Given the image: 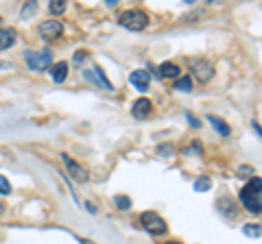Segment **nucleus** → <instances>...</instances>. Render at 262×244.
I'll return each instance as SVG.
<instances>
[{
    "instance_id": "nucleus-26",
    "label": "nucleus",
    "mask_w": 262,
    "mask_h": 244,
    "mask_svg": "<svg viewBox=\"0 0 262 244\" xmlns=\"http://www.w3.org/2000/svg\"><path fill=\"white\" fill-rule=\"evenodd\" d=\"M238 174H243V177H245V174H251V177H253V168H249V166H240Z\"/></svg>"
},
{
    "instance_id": "nucleus-11",
    "label": "nucleus",
    "mask_w": 262,
    "mask_h": 244,
    "mask_svg": "<svg viewBox=\"0 0 262 244\" xmlns=\"http://www.w3.org/2000/svg\"><path fill=\"white\" fill-rule=\"evenodd\" d=\"M17 39V33L16 29H0V50H7L16 44Z\"/></svg>"
},
{
    "instance_id": "nucleus-10",
    "label": "nucleus",
    "mask_w": 262,
    "mask_h": 244,
    "mask_svg": "<svg viewBox=\"0 0 262 244\" xmlns=\"http://www.w3.org/2000/svg\"><path fill=\"white\" fill-rule=\"evenodd\" d=\"M153 111V105L148 98H138L133 103V107H131V113H133V118H138V120H144V118H148V113Z\"/></svg>"
},
{
    "instance_id": "nucleus-16",
    "label": "nucleus",
    "mask_w": 262,
    "mask_h": 244,
    "mask_svg": "<svg viewBox=\"0 0 262 244\" xmlns=\"http://www.w3.org/2000/svg\"><path fill=\"white\" fill-rule=\"evenodd\" d=\"M175 90H177V92H183V94L192 92V81H190V76L177 78V81H175Z\"/></svg>"
},
{
    "instance_id": "nucleus-30",
    "label": "nucleus",
    "mask_w": 262,
    "mask_h": 244,
    "mask_svg": "<svg viewBox=\"0 0 262 244\" xmlns=\"http://www.w3.org/2000/svg\"><path fill=\"white\" fill-rule=\"evenodd\" d=\"M166 244H181V242H166Z\"/></svg>"
},
{
    "instance_id": "nucleus-24",
    "label": "nucleus",
    "mask_w": 262,
    "mask_h": 244,
    "mask_svg": "<svg viewBox=\"0 0 262 244\" xmlns=\"http://www.w3.org/2000/svg\"><path fill=\"white\" fill-rule=\"evenodd\" d=\"M157 152H160V155H173V152H175V148L170 146V144H162V146L157 148Z\"/></svg>"
},
{
    "instance_id": "nucleus-3",
    "label": "nucleus",
    "mask_w": 262,
    "mask_h": 244,
    "mask_svg": "<svg viewBox=\"0 0 262 244\" xmlns=\"http://www.w3.org/2000/svg\"><path fill=\"white\" fill-rule=\"evenodd\" d=\"M140 222H142V227L151 235H164L166 231H168L166 220L160 216V214H155V212H144L142 216H140Z\"/></svg>"
},
{
    "instance_id": "nucleus-6",
    "label": "nucleus",
    "mask_w": 262,
    "mask_h": 244,
    "mask_svg": "<svg viewBox=\"0 0 262 244\" xmlns=\"http://www.w3.org/2000/svg\"><path fill=\"white\" fill-rule=\"evenodd\" d=\"M61 159H64L66 168H68V172L72 174V179H74V181H79V183H87V181H90V174H87V170L83 168V166H79L74 159H70V157L66 155V152H64V155H61Z\"/></svg>"
},
{
    "instance_id": "nucleus-14",
    "label": "nucleus",
    "mask_w": 262,
    "mask_h": 244,
    "mask_svg": "<svg viewBox=\"0 0 262 244\" xmlns=\"http://www.w3.org/2000/svg\"><path fill=\"white\" fill-rule=\"evenodd\" d=\"M208 120L212 122V124H214V129H216L218 133L223 135V137H227V135L231 133V129L225 124V120H223V118H218V116H214V113H210V116H208Z\"/></svg>"
},
{
    "instance_id": "nucleus-25",
    "label": "nucleus",
    "mask_w": 262,
    "mask_h": 244,
    "mask_svg": "<svg viewBox=\"0 0 262 244\" xmlns=\"http://www.w3.org/2000/svg\"><path fill=\"white\" fill-rule=\"evenodd\" d=\"M85 57H87V52H85V50H77V52H74V61H77V63L85 61Z\"/></svg>"
},
{
    "instance_id": "nucleus-18",
    "label": "nucleus",
    "mask_w": 262,
    "mask_h": 244,
    "mask_svg": "<svg viewBox=\"0 0 262 244\" xmlns=\"http://www.w3.org/2000/svg\"><path fill=\"white\" fill-rule=\"evenodd\" d=\"M48 9H50V13H52V15H61V13H66V9H68V4H66L64 0H52V2H50V7H48Z\"/></svg>"
},
{
    "instance_id": "nucleus-2",
    "label": "nucleus",
    "mask_w": 262,
    "mask_h": 244,
    "mask_svg": "<svg viewBox=\"0 0 262 244\" xmlns=\"http://www.w3.org/2000/svg\"><path fill=\"white\" fill-rule=\"evenodd\" d=\"M118 22L129 30H144L148 26V15L144 11H140V9H131V11L122 13Z\"/></svg>"
},
{
    "instance_id": "nucleus-23",
    "label": "nucleus",
    "mask_w": 262,
    "mask_h": 244,
    "mask_svg": "<svg viewBox=\"0 0 262 244\" xmlns=\"http://www.w3.org/2000/svg\"><path fill=\"white\" fill-rule=\"evenodd\" d=\"M0 194H11V185L4 177H0Z\"/></svg>"
},
{
    "instance_id": "nucleus-19",
    "label": "nucleus",
    "mask_w": 262,
    "mask_h": 244,
    "mask_svg": "<svg viewBox=\"0 0 262 244\" xmlns=\"http://www.w3.org/2000/svg\"><path fill=\"white\" fill-rule=\"evenodd\" d=\"M212 187V181H210L208 177H201V179H196L195 181V190L196 192H205V190H210Z\"/></svg>"
},
{
    "instance_id": "nucleus-27",
    "label": "nucleus",
    "mask_w": 262,
    "mask_h": 244,
    "mask_svg": "<svg viewBox=\"0 0 262 244\" xmlns=\"http://www.w3.org/2000/svg\"><path fill=\"white\" fill-rule=\"evenodd\" d=\"M251 124H253V131H256V135H258V137H260V135H262V131H260V124H258V122H251Z\"/></svg>"
},
{
    "instance_id": "nucleus-8",
    "label": "nucleus",
    "mask_w": 262,
    "mask_h": 244,
    "mask_svg": "<svg viewBox=\"0 0 262 244\" xmlns=\"http://www.w3.org/2000/svg\"><path fill=\"white\" fill-rule=\"evenodd\" d=\"M131 85L135 87L138 92H147L148 90V83H151V74L147 72V70H133L129 76Z\"/></svg>"
},
{
    "instance_id": "nucleus-21",
    "label": "nucleus",
    "mask_w": 262,
    "mask_h": 244,
    "mask_svg": "<svg viewBox=\"0 0 262 244\" xmlns=\"http://www.w3.org/2000/svg\"><path fill=\"white\" fill-rule=\"evenodd\" d=\"M114 200H116V205H118L120 209H129V207H131V200L127 198V196H116Z\"/></svg>"
},
{
    "instance_id": "nucleus-15",
    "label": "nucleus",
    "mask_w": 262,
    "mask_h": 244,
    "mask_svg": "<svg viewBox=\"0 0 262 244\" xmlns=\"http://www.w3.org/2000/svg\"><path fill=\"white\" fill-rule=\"evenodd\" d=\"M216 207H218V212L223 209V216H227V218H231V216H236V214H238V212H236V205L231 203L229 198H221Z\"/></svg>"
},
{
    "instance_id": "nucleus-29",
    "label": "nucleus",
    "mask_w": 262,
    "mask_h": 244,
    "mask_svg": "<svg viewBox=\"0 0 262 244\" xmlns=\"http://www.w3.org/2000/svg\"><path fill=\"white\" fill-rule=\"evenodd\" d=\"M81 242H83V244H92V242H87V240H81Z\"/></svg>"
},
{
    "instance_id": "nucleus-28",
    "label": "nucleus",
    "mask_w": 262,
    "mask_h": 244,
    "mask_svg": "<svg viewBox=\"0 0 262 244\" xmlns=\"http://www.w3.org/2000/svg\"><path fill=\"white\" fill-rule=\"evenodd\" d=\"M85 207H87V212H90V214H96V207H94V203H85Z\"/></svg>"
},
{
    "instance_id": "nucleus-32",
    "label": "nucleus",
    "mask_w": 262,
    "mask_h": 244,
    "mask_svg": "<svg viewBox=\"0 0 262 244\" xmlns=\"http://www.w3.org/2000/svg\"><path fill=\"white\" fill-rule=\"evenodd\" d=\"M0 24H2V17H0Z\"/></svg>"
},
{
    "instance_id": "nucleus-13",
    "label": "nucleus",
    "mask_w": 262,
    "mask_h": 244,
    "mask_svg": "<svg viewBox=\"0 0 262 244\" xmlns=\"http://www.w3.org/2000/svg\"><path fill=\"white\" fill-rule=\"evenodd\" d=\"M179 72H181V70H179V65L177 63H170V61H166V63L160 65V76L162 78H175Z\"/></svg>"
},
{
    "instance_id": "nucleus-7",
    "label": "nucleus",
    "mask_w": 262,
    "mask_h": 244,
    "mask_svg": "<svg viewBox=\"0 0 262 244\" xmlns=\"http://www.w3.org/2000/svg\"><path fill=\"white\" fill-rule=\"evenodd\" d=\"M192 72H195V76L199 78L201 83H205V81H210V78L214 76V65L210 63V61H205V59L195 61V63H192Z\"/></svg>"
},
{
    "instance_id": "nucleus-31",
    "label": "nucleus",
    "mask_w": 262,
    "mask_h": 244,
    "mask_svg": "<svg viewBox=\"0 0 262 244\" xmlns=\"http://www.w3.org/2000/svg\"><path fill=\"white\" fill-rule=\"evenodd\" d=\"M0 212H2V203H0Z\"/></svg>"
},
{
    "instance_id": "nucleus-22",
    "label": "nucleus",
    "mask_w": 262,
    "mask_h": 244,
    "mask_svg": "<svg viewBox=\"0 0 262 244\" xmlns=\"http://www.w3.org/2000/svg\"><path fill=\"white\" fill-rule=\"evenodd\" d=\"M186 118H188V122H190V126H192V129H199V126H201V120L195 116V113L186 111Z\"/></svg>"
},
{
    "instance_id": "nucleus-5",
    "label": "nucleus",
    "mask_w": 262,
    "mask_h": 244,
    "mask_svg": "<svg viewBox=\"0 0 262 244\" xmlns=\"http://www.w3.org/2000/svg\"><path fill=\"white\" fill-rule=\"evenodd\" d=\"M83 76H85V81H90L92 85L100 87V90H105V92H112L114 90V85L107 81V76H105V72L100 68H87V70H83Z\"/></svg>"
},
{
    "instance_id": "nucleus-17",
    "label": "nucleus",
    "mask_w": 262,
    "mask_h": 244,
    "mask_svg": "<svg viewBox=\"0 0 262 244\" xmlns=\"http://www.w3.org/2000/svg\"><path fill=\"white\" fill-rule=\"evenodd\" d=\"M243 233L249 235V238H260L262 231H260V225H258V222H256V225H253V222H249V225L243 227Z\"/></svg>"
},
{
    "instance_id": "nucleus-20",
    "label": "nucleus",
    "mask_w": 262,
    "mask_h": 244,
    "mask_svg": "<svg viewBox=\"0 0 262 244\" xmlns=\"http://www.w3.org/2000/svg\"><path fill=\"white\" fill-rule=\"evenodd\" d=\"M37 11V2H29V4H24V7H22V17H31L33 15V13Z\"/></svg>"
},
{
    "instance_id": "nucleus-9",
    "label": "nucleus",
    "mask_w": 262,
    "mask_h": 244,
    "mask_svg": "<svg viewBox=\"0 0 262 244\" xmlns=\"http://www.w3.org/2000/svg\"><path fill=\"white\" fill-rule=\"evenodd\" d=\"M61 30H64V26H61L59 20H46L42 26H39V33H42V37H46V39H57L61 35Z\"/></svg>"
},
{
    "instance_id": "nucleus-1",
    "label": "nucleus",
    "mask_w": 262,
    "mask_h": 244,
    "mask_svg": "<svg viewBox=\"0 0 262 244\" xmlns=\"http://www.w3.org/2000/svg\"><path fill=\"white\" fill-rule=\"evenodd\" d=\"M262 179L260 177H253L251 183H247V185L240 190V203L247 207V212L251 214H260L262 209Z\"/></svg>"
},
{
    "instance_id": "nucleus-12",
    "label": "nucleus",
    "mask_w": 262,
    "mask_h": 244,
    "mask_svg": "<svg viewBox=\"0 0 262 244\" xmlns=\"http://www.w3.org/2000/svg\"><path fill=\"white\" fill-rule=\"evenodd\" d=\"M50 76L55 83H64L66 76H68V63L66 61H59V63L50 65Z\"/></svg>"
},
{
    "instance_id": "nucleus-4",
    "label": "nucleus",
    "mask_w": 262,
    "mask_h": 244,
    "mask_svg": "<svg viewBox=\"0 0 262 244\" xmlns=\"http://www.w3.org/2000/svg\"><path fill=\"white\" fill-rule=\"evenodd\" d=\"M24 59H26V65L35 72L39 70H46L52 65V55L50 50H42V52H24Z\"/></svg>"
}]
</instances>
